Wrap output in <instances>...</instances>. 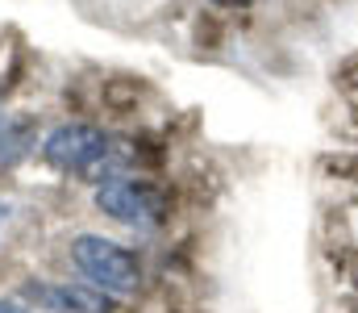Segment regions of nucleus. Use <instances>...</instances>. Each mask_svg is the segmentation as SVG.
<instances>
[{
  "instance_id": "2",
  "label": "nucleus",
  "mask_w": 358,
  "mask_h": 313,
  "mask_svg": "<svg viewBox=\"0 0 358 313\" xmlns=\"http://www.w3.org/2000/svg\"><path fill=\"white\" fill-rule=\"evenodd\" d=\"M96 209L125 225H159L167 217V197L146 180H108L96 188Z\"/></svg>"
},
{
  "instance_id": "1",
  "label": "nucleus",
  "mask_w": 358,
  "mask_h": 313,
  "mask_svg": "<svg viewBox=\"0 0 358 313\" xmlns=\"http://www.w3.org/2000/svg\"><path fill=\"white\" fill-rule=\"evenodd\" d=\"M71 259H76V267L88 276L96 288H104V293H113V297L138 293V284H142L138 259H134L125 246H117V242H108V238H100V234H80V238L71 242Z\"/></svg>"
},
{
  "instance_id": "8",
  "label": "nucleus",
  "mask_w": 358,
  "mask_h": 313,
  "mask_svg": "<svg viewBox=\"0 0 358 313\" xmlns=\"http://www.w3.org/2000/svg\"><path fill=\"white\" fill-rule=\"evenodd\" d=\"M0 313H29L25 305H13V301H0Z\"/></svg>"
},
{
  "instance_id": "3",
  "label": "nucleus",
  "mask_w": 358,
  "mask_h": 313,
  "mask_svg": "<svg viewBox=\"0 0 358 313\" xmlns=\"http://www.w3.org/2000/svg\"><path fill=\"white\" fill-rule=\"evenodd\" d=\"M104 142H108L104 130L84 125V121H71V125H59V130L46 138L42 155H46L50 167H59V172H76V176H80L92 159H96V151H100Z\"/></svg>"
},
{
  "instance_id": "5",
  "label": "nucleus",
  "mask_w": 358,
  "mask_h": 313,
  "mask_svg": "<svg viewBox=\"0 0 358 313\" xmlns=\"http://www.w3.org/2000/svg\"><path fill=\"white\" fill-rule=\"evenodd\" d=\"M38 142V125L25 113H0V172H13L17 163L29 159Z\"/></svg>"
},
{
  "instance_id": "6",
  "label": "nucleus",
  "mask_w": 358,
  "mask_h": 313,
  "mask_svg": "<svg viewBox=\"0 0 358 313\" xmlns=\"http://www.w3.org/2000/svg\"><path fill=\"white\" fill-rule=\"evenodd\" d=\"M142 92H146V88H142L138 80H108V84H104V104H108V109H129V104H138Z\"/></svg>"
},
{
  "instance_id": "9",
  "label": "nucleus",
  "mask_w": 358,
  "mask_h": 313,
  "mask_svg": "<svg viewBox=\"0 0 358 313\" xmlns=\"http://www.w3.org/2000/svg\"><path fill=\"white\" fill-rule=\"evenodd\" d=\"M217 4H238V0H217Z\"/></svg>"
},
{
  "instance_id": "4",
  "label": "nucleus",
  "mask_w": 358,
  "mask_h": 313,
  "mask_svg": "<svg viewBox=\"0 0 358 313\" xmlns=\"http://www.w3.org/2000/svg\"><path fill=\"white\" fill-rule=\"evenodd\" d=\"M25 297L38 301L42 309L50 313H117L113 305V293L104 288H84V284H25Z\"/></svg>"
},
{
  "instance_id": "10",
  "label": "nucleus",
  "mask_w": 358,
  "mask_h": 313,
  "mask_svg": "<svg viewBox=\"0 0 358 313\" xmlns=\"http://www.w3.org/2000/svg\"><path fill=\"white\" fill-rule=\"evenodd\" d=\"M4 213H8V209H4V205H0V217H4Z\"/></svg>"
},
{
  "instance_id": "7",
  "label": "nucleus",
  "mask_w": 358,
  "mask_h": 313,
  "mask_svg": "<svg viewBox=\"0 0 358 313\" xmlns=\"http://www.w3.org/2000/svg\"><path fill=\"white\" fill-rule=\"evenodd\" d=\"M196 46L200 50H217L221 46V21L213 13H200L196 17Z\"/></svg>"
}]
</instances>
